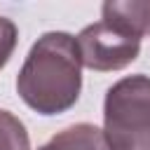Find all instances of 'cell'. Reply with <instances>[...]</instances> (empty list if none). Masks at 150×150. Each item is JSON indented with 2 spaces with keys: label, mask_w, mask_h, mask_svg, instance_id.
Returning a JSON list of instances; mask_svg holds the SVG:
<instances>
[{
  "label": "cell",
  "mask_w": 150,
  "mask_h": 150,
  "mask_svg": "<svg viewBox=\"0 0 150 150\" xmlns=\"http://www.w3.org/2000/svg\"><path fill=\"white\" fill-rule=\"evenodd\" d=\"M80 89L82 59L77 40L63 30L40 35L16 75L21 101L40 115H61L77 103Z\"/></svg>",
  "instance_id": "cell-1"
},
{
  "label": "cell",
  "mask_w": 150,
  "mask_h": 150,
  "mask_svg": "<svg viewBox=\"0 0 150 150\" xmlns=\"http://www.w3.org/2000/svg\"><path fill=\"white\" fill-rule=\"evenodd\" d=\"M103 136L110 150H150V77L117 80L103 101Z\"/></svg>",
  "instance_id": "cell-2"
},
{
  "label": "cell",
  "mask_w": 150,
  "mask_h": 150,
  "mask_svg": "<svg viewBox=\"0 0 150 150\" xmlns=\"http://www.w3.org/2000/svg\"><path fill=\"white\" fill-rule=\"evenodd\" d=\"M75 40H77L82 66L98 70V73L122 70L131 61H136L138 52H141L138 38L115 28L112 23H108L103 19L82 28Z\"/></svg>",
  "instance_id": "cell-3"
},
{
  "label": "cell",
  "mask_w": 150,
  "mask_h": 150,
  "mask_svg": "<svg viewBox=\"0 0 150 150\" xmlns=\"http://www.w3.org/2000/svg\"><path fill=\"white\" fill-rule=\"evenodd\" d=\"M101 16L138 40L150 35V0H108L101 7Z\"/></svg>",
  "instance_id": "cell-4"
},
{
  "label": "cell",
  "mask_w": 150,
  "mask_h": 150,
  "mask_svg": "<svg viewBox=\"0 0 150 150\" xmlns=\"http://www.w3.org/2000/svg\"><path fill=\"white\" fill-rule=\"evenodd\" d=\"M38 150H110V148L98 127L82 122L59 131L56 136L49 138V143H45Z\"/></svg>",
  "instance_id": "cell-5"
},
{
  "label": "cell",
  "mask_w": 150,
  "mask_h": 150,
  "mask_svg": "<svg viewBox=\"0 0 150 150\" xmlns=\"http://www.w3.org/2000/svg\"><path fill=\"white\" fill-rule=\"evenodd\" d=\"M0 150H30L23 122L9 110H0Z\"/></svg>",
  "instance_id": "cell-6"
},
{
  "label": "cell",
  "mask_w": 150,
  "mask_h": 150,
  "mask_svg": "<svg viewBox=\"0 0 150 150\" xmlns=\"http://www.w3.org/2000/svg\"><path fill=\"white\" fill-rule=\"evenodd\" d=\"M16 40H19V30H16L14 21L7 19V16H0V70L12 59L14 47H16Z\"/></svg>",
  "instance_id": "cell-7"
}]
</instances>
